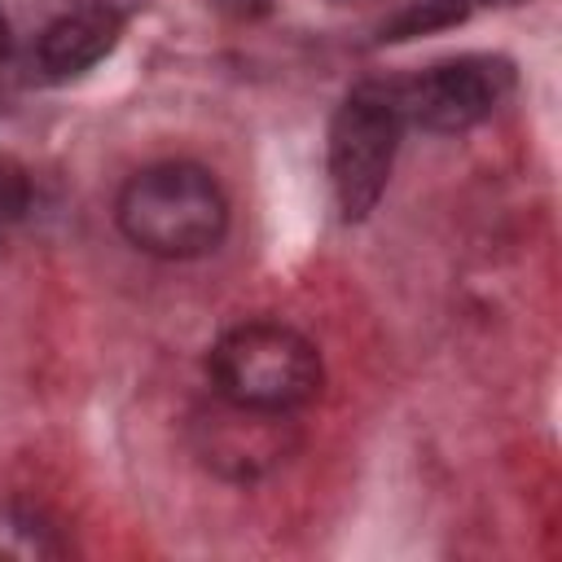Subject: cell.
I'll return each mask as SVG.
<instances>
[{
	"label": "cell",
	"instance_id": "1",
	"mask_svg": "<svg viewBox=\"0 0 562 562\" xmlns=\"http://www.w3.org/2000/svg\"><path fill=\"white\" fill-rule=\"evenodd\" d=\"M114 220L136 250L158 259H193L220 246L228 202L211 171L193 162H158L123 184Z\"/></svg>",
	"mask_w": 562,
	"mask_h": 562
},
{
	"label": "cell",
	"instance_id": "2",
	"mask_svg": "<svg viewBox=\"0 0 562 562\" xmlns=\"http://www.w3.org/2000/svg\"><path fill=\"white\" fill-rule=\"evenodd\" d=\"M211 378L220 400L290 413L321 391V356L290 325L246 321L211 347Z\"/></svg>",
	"mask_w": 562,
	"mask_h": 562
},
{
	"label": "cell",
	"instance_id": "3",
	"mask_svg": "<svg viewBox=\"0 0 562 562\" xmlns=\"http://www.w3.org/2000/svg\"><path fill=\"white\" fill-rule=\"evenodd\" d=\"M400 132L404 114L386 83H364L338 105L329 123V184L347 224L364 220L378 206L391 180Z\"/></svg>",
	"mask_w": 562,
	"mask_h": 562
},
{
	"label": "cell",
	"instance_id": "4",
	"mask_svg": "<svg viewBox=\"0 0 562 562\" xmlns=\"http://www.w3.org/2000/svg\"><path fill=\"white\" fill-rule=\"evenodd\" d=\"M386 88L404 123L413 119L430 132H465L509 97L514 66L505 57H452Z\"/></svg>",
	"mask_w": 562,
	"mask_h": 562
},
{
	"label": "cell",
	"instance_id": "5",
	"mask_svg": "<svg viewBox=\"0 0 562 562\" xmlns=\"http://www.w3.org/2000/svg\"><path fill=\"white\" fill-rule=\"evenodd\" d=\"M193 443L211 470H220L228 479H255L290 457L294 435H290L285 413L224 400L220 408H211L193 422Z\"/></svg>",
	"mask_w": 562,
	"mask_h": 562
},
{
	"label": "cell",
	"instance_id": "6",
	"mask_svg": "<svg viewBox=\"0 0 562 562\" xmlns=\"http://www.w3.org/2000/svg\"><path fill=\"white\" fill-rule=\"evenodd\" d=\"M119 35H123V13L114 4H105V0L79 4L70 13H61L57 22H48V31L40 35V66L53 79L83 75L119 44Z\"/></svg>",
	"mask_w": 562,
	"mask_h": 562
},
{
	"label": "cell",
	"instance_id": "7",
	"mask_svg": "<svg viewBox=\"0 0 562 562\" xmlns=\"http://www.w3.org/2000/svg\"><path fill=\"white\" fill-rule=\"evenodd\" d=\"M61 553H66V540L40 509L18 505V501H0V558L44 562V558H61Z\"/></svg>",
	"mask_w": 562,
	"mask_h": 562
},
{
	"label": "cell",
	"instance_id": "8",
	"mask_svg": "<svg viewBox=\"0 0 562 562\" xmlns=\"http://www.w3.org/2000/svg\"><path fill=\"white\" fill-rule=\"evenodd\" d=\"M465 13H470V0H413L408 9H400L382 26V40L400 44V40H413V35H430V31L465 22Z\"/></svg>",
	"mask_w": 562,
	"mask_h": 562
},
{
	"label": "cell",
	"instance_id": "9",
	"mask_svg": "<svg viewBox=\"0 0 562 562\" xmlns=\"http://www.w3.org/2000/svg\"><path fill=\"white\" fill-rule=\"evenodd\" d=\"M26 206H31V176H26V167L18 158L0 154V228L22 220Z\"/></svg>",
	"mask_w": 562,
	"mask_h": 562
},
{
	"label": "cell",
	"instance_id": "10",
	"mask_svg": "<svg viewBox=\"0 0 562 562\" xmlns=\"http://www.w3.org/2000/svg\"><path fill=\"white\" fill-rule=\"evenodd\" d=\"M215 9H228V13H255L263 9V0H211Z\"/></svg>",
	"mask_w": 562,
	"mask_h": 562
},
{
	"label": "cell",
	"instance_id": "11",
	"mask_svg": "<svg viewBox=\"0 0 562 562\" xmlns=\"http://www.w3.org/2000/svg\"><path fill=\"white\" fill-rule=\"evenodd\" d=\"M9 44H13V35H9V22H4V13H0V61L9 57Z\"/></svg>",
	"mask_w": 562,
	"mask_h": 562
},
{
	"label": "cell",
	"instance_id": "12",
	"mask_svg": "<svg viewBox=\"0 0 562 562\" xmlns=\"http://www.w3.org/2000/svg\"><path fill=\"white\" fill-rule=\"evenodd\" d=\"M470 4H474V0H470ZM483 4H509V0H483Z\"/></svg>",
	"mask_w": 562,
	"mask_h": 562
}]
</instances>
